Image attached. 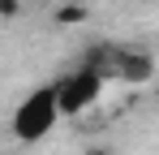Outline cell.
<instances>
[{
    "instance_id": "obj_1",
    "label": "cell",
    "mask_w": 159,
    "mask_h": 155,
    "mask_svg": "<svg viewBox=\"0 0 159 155\" xmlns=\"http://www.w3.org/2000/svg\"><path fill=\"white\" fill-rule=\"evenodd\" d=\"M65 121V112H60V95H56V82H43V86H34L26 99L13 108V138L17 142H43L56 125Z\"/></svg>"
},
{
    "instance_id": "obj_2",
    "label": "cell",
    "mask_w": 159,
    "mask_h": 155,
    "mask_svg": "<svg viewBox=\"0 0 159 155\" xmlns=\"http://www.w3.org/2000/svg\"><path fill=\"white\" fill-rule=\"evenodd\" d=\"M112 78L99 69V65H90V60H78L69 73L56 78V95H60V112L65 116H82L86 108H95L99 95H103V86Z\"/></svg>"
},
{
    "instance_id": "obj_3",
    "label": "cell",
    "mask_w": 159,
    "mask_h": 155,
    "mask_svg": "<svg viewBox=\"0 0 159 155\" xmlns=\"http://www.w3.org/2000/svg\"><path fill=\"white\" fill-rule=\"evenodd\" d=\"M116 78H120V82H151V78H155V60H151L146 52H129V48H120Z\"/></svg>"
},
{
    "instance_id": "obj_4",
    "label": "cell",
    "mask_w": 159,
    "mask_h": 155,
    "mask_svg": "<svg viewBox=\"0 0 159 155\" xmlns=\"http://www.w3.org/2000/svg\"><path fill=\"white\" fill-rule=\"evenodd\" d=\"M90 155H112V151H103V147H95V151H90Z\"/></svg>"
}]
</instances>
